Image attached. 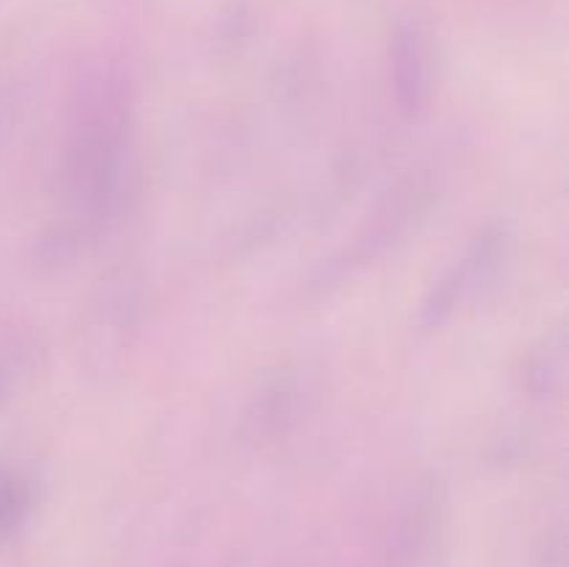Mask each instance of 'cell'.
<instances>
[{"label":"cell","instance_id":"4","mask_svg":"<svg viewBox=\"0 0 569 567\" xmlns=\"http://www.w3.org/2000/svg\"><path fill=\"white\" fill-rule=\"evenodd\" d=\"M33 509V487L14 470H0V548L9 545Z\"/></svg>","mask_w":569,"mask_h":567},{"label":"cell","instance_id":"1","mask_svg":"<svg viewBox=\"0 0 569 567\" xmlns=\"http://www.w3.org/2000/svg\"><path fill=\"white\" fill-rule=\"evenodd\" d=\"M131 106L114 76L83 83L67 142V198L81 220L103 217L120 189Z\"/></svg>","mask_w":569,"mask_h":567},{"label":"cell","instance_id":"2","mask_svg":"<svg viewBox=\"0 0 569 567\" xmlns=\"http://www.w3.org/2000/svg\"><path fill=\"white\" fill-rule=\"evenodd\" d=\"M509 242L511 239L503 226L487 228V231L478 233L470 248L465 250V256L445 270V276L433 284L428 298L422 300L420 326L426 331H437L445 322L453 320L456 311L472 304L478 292L498 276L500 265L509 256Z\"/></svg>","mask_w":569,"mask_h":567},{"label":"cell","instance_id":"3","mask_svg":"<svg viewBox=\"0 0 569 567\" xmlns=\"http://www.w3.org/2000/svg\"><path fill=\"white\" fill-rule=\"evenodd\" d=\"M433 44L420 20L400 22L392 39V92L403 115L415 117L428 109L433 98Z\"/></svg>","mask_w":569,"mask_h":567}]
</instances>
